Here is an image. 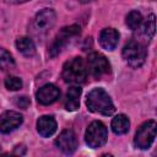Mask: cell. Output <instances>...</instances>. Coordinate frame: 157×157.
Returning <instances> with one entry per match:
<instances>
[{
	"label": "cell",
	"mask_w": 157,
	"mask_h": 157,
	"mask_svg": "<svg viewBox=\"0 0 157 157\" xmlns=\"http://www.w3.org/2000/svg\"><path fill=\"white\" fill-rule=\"evenodd\" d=\"M86 104L88 109L93 113H98L102 115H112L115 112L114 104L109 97V94L103 88H93L88 92Z\"/></svg>",
	"instance_id": "obj_1"
},
{
	"label": "cell",
	"mask_w": 157,
	"mask_h": 157,
	"mask_svg": "<svg viewBox=\"0 0 157 157\" xmlns=\"http://www.w3.org/2000/svg\"><path fill=\"white\" fill-rule=\"evenodd\" d=\"M16 48L25 56H32L36 53V45L29 37H21L16 40Z\"/></svg>",
	"instance_id": "obj_16"
},
{
	"label": "cell",
	"mask_w": 157,
	"mask_h": 157,
	"mask_svg": "<svg viewBox=\"0 0 157 157\" xmlns=\"http://www.w3.org/2000/svg\"><path fill=\"white\" fill-rule=\"evenodd\" d=\"M15 103H16V105H18L20 108H22V109H26L28 105H29V98H27L26 96H22V97H17L16 98V101H15Z\"/></svg>",
	"instance_id": "obj_21"
},
{
	"label": "cell",
	"mask_w": 157,
	"mask_h": 157,
	"mask_svg": "<svg viewBox=\"0 0 157 157\" xmlns=\"http://www.w3.org/2000/svg\"><path fill=\"white\" fill-rule=\"evenodd\" d=\"M112 130L117 135H123L129 131L130 128V121L125 114H118L113 118L112 120Z\"/></svg>",
	"instance_id": "obj_15"
},
{
	"label": "cell",
	"mask_w": 157,
	"mask_h": 157,
	"mask_svg": "<svg viewBox=\"0 0 157 157\" xmlns=\"http://www.w3.org/2000/svg\"><path fill=\"white\" fill-rule=\"evenodd\" d=\"M142 22H144V17H142L141 12H139L136 10L130 11L126 16V25L131 31H137L140 28V26L142 25Z\"/></svg>",
	"instance_id": "obj_18"
},
{
	"label": "cell",
	"mask_w": 157,
	"mask_h": 157,
	"mask_svg": "<svg viewBox=\"0 0 157 157\" xmlns=\"http://www.w3.org/2000/svg\"><path fill=\"white\" fill-rule=\"evenodd\" d=\"M108 137V131L105 125L102 121H92L87 129H86V134H85V140L86 144L92 147V148H98L102 147Z\"/></svg>",
	"instance_id": "obj_5"
},
{
	"label": "cell",
	"mask_w": 157,
	"mask_h": 157,
	"mask_svg": "<svg viewBox=\"0 0 157 157\" xmlns=\"http://www.w3.org/2000/svg\"><path fill=\"white\" fill-rule=\"evenodd\" d=\"M99 44L105 50H114L119 42V33L114 28H104L99 33Z\"/></svg>",
	"instance_id": "obj_12"
},
{
	"label": "cell",
	"mask_w": 157,
	"mask_h": 157,
	"mask_svg": "<svg viewBox=\"0 0 157 157\" xmlns=\"http://www.w3.org/2000/svg\"><path fill=\"white\" fill-rule=\"evenodd\" d=\"M55 21H56V15H55L54 10H52V9L40 10L31 22V26H29L31 34L36 38L42 39L54 27Z\"/></svg>",
	"instance_id": "obj_2"
},
{
	"label": "cell",
	"mask_w": 157,
	"mask_h": 157,
	"mask_svg": "<svg viewBox=\"0 0 157 157\" xmlns=\"http://www.w3.org/2000/svg\"><path fill=\"white\" fill-rule=\"evenodd\" d=\"M78 33H80V27L77 25H72V26H67V27L61 28V31L55 37L54 42L52 43V45L49 48V55L52 58L56 56L61 52V49L67 44V42L70 40V38L77 36Z\"/></svg>",
	"instance_id": "obj_8"
},
{
	"label": "cell",
	"mask_w": 157,
	"mask_h": 157,
	"mask_svg": "<svg viewBox=\"0 0 157 157\" xmlns=\"http://www.w3.org/2000/svg\"><path fill=\"white\" fill-rule=\"evenodd\" d=\"M23 121L22 115L15 110H7L0 115V132L9 134L17 129Z\"/></svg>",
	"instance_id": "obj_9"
},
{
	"label": "cell",
	"mask_w": 157,
	"mask_h": 157,
	"mask_svg": "<svg viewBox=\"0 0 157 157\" xmlns=\"http://www.w3.org/2000/svg\"><path fill=\"white\" fill-rule=\"evenodd\" d=\"M87 66L82 58L75 56L67 60L63 66V78L67 83L78 85L86 81Z\"/></svg>",
	"instance_id": "obj_3"
},
{
	"label": "cell",
	"mask_w": 157,
	"mask_h": 157,
	"mask_svg": "<svg viewBox=\"0 0 157 157\" xmlns=\"http://www.w3.org/2000/svg\"><path fill=\"white\" fill-rule=\"evenodd\" d=\"M155 29H156V17L155 15H150L147 17V20L145 22H142V25L140 26V28L137 29L140 32L141 36L145 37V39L148 42L153 34H155Z\"/></svg>",
	"instance_id": "obj_17"
},
{
	"label": "cell",
	"mask_w": 157,
	"mask_h": 157,
	"mask_svg": "<svg viewBox=\"0 0 157 157\" xmlns=\"http://www.w3.org/2000/svg\"><path fill=\"white\" fill-rule=\"evenodd\" d=\"M156 130H157V124L155 120H147L142 125H140V128L137 129L135 134V139H134L135 146L141 150L148 148L155 141Z\"/></svg>",
	"instance_id": "obj_6"
},
{
	"label": "cell",
	"mask_w": 157,
	"mask_h": 157,
	"mask_svg": "<svg viewBox=\"0 0 157 157\" xmlns=\"http://www.w3.org/2000/svg\"><path fill=\"white\" fill-rule=\"evenodd\" d=\"M55 146L64 153L71 155L77 147V139L72 130H64L55 140Z\"/></svg>",
	"instance_id": "obj_10"
},
{
	"label": "cell",
	"mask_w": 157,
	"mask_h": 157,
	"mask_svg": "<svg viewBox=\"0 0 157 157\" xmlns=\"http://www.w3.org/2000/svg\"><path fill=\"white\" fill-rule=\"evenodd\" d=\"M78 1H81V2H88V1H91V0H78Z\"/></svg>",
	"instance_id": "obj_23"
},
{
	"label": "cell",
	"mask_w": 157,
	"mask_h": 157,
	"mask_svg": "<svg viewBox=\"0 0 157 157\" xmlns=\"http://www.w3.org/2000/svg\"><path fill=\"white\" fill-rule=\"evenodd\" d=\"M5 86L10 91H17L22 87V80L17 76H7L5 78Z\"/></svg>",
	"instance_id": "obj_20"
},
{
	"label": "cell",
	"mask_w": 157,
	"mask_h": 157,
	"mask_svg": "<svg viewBox=\"0 0 157 157\" xmlns=\"http://www.w3.org/2000/svg\"><path fill=\"white\" fill-rule=\"evenodd\" d=\"M15 67V60L12 55L4 48H0V69L2 71L12 70Z\"/></svg>",
	"instance_id": "obj_19"
},
{
	"label": "cell",
	"mask_w": 157,
	"mask_h": 157,
	"mask_svg": "<svg viewBox=\"0 0 157 157\" xmlns=\"http://www.w3.org/2000/svg\"><path fill=\"white\" fill-rule=\"evenodd\" d=\"M36 97H37V101L43 104V105H48V104H52L54 103L55 101H58V98L60 97V91L59 88L53 85V83H47L44 86H42L37 93H36Z\"/></svg>",
	"instance_id": "obj_11"
},
{
	"label": "cell",
	"mask_w": 157,
	"mask_h": 157,
	"mask_svg": "<svg viewBox=\"0 0 157 157\" xmlns=\"http://www.w3.org/2000/svg\"><path fill=\"white\" fill-rule=\"evenodd\" d=\"M82 90L77 86H72L67 90L66 97H65V108L69 112H74L80 105V96Z\"/></svg>",
	"instance_id": "obj_14"
},
{
	"label": "cell",
	"mask_w": 157,
	"mask_h": 157,
	"mask_svg": "<svg viewBox=\"0 0 157 157\" xmlns=\"http://www.w3.org/2000/svg\"><path fill=\"white\" fill-rule=\"evenodd\" d=\"M37 131L43 137H49L56 131V121L52 115H42L37 120Z\"/></svg>",
	"instance_id": "obj_13"
},
{
	"label": "cell",
	"mask_w": 157,
	"mask_h": 157,
	"mask_svg": "<svg viewBox=\"0 0 157 157\" xmlns=\"http://www.w3.org/2000/svg\"><path fill=\"white\" fill-rule=\"evenodd\" d=\"M87 69L94 78H102L110 72V64L103 54L91 53L87 58Z\"/></svg>",
	"instance_id": "obj_7"
},
{
	"label": "cell",
	"mask_w": 157,
	"mask_h": 157,
	"mask_svg": "<svg viewBox=\"0 0 157 157\" xmlns=\"http://www.w3.org/2000/svg\"><path fill=\"white\" fill-rule=\"evenodd\" d=\"M147 52L145 45L139 40H130L123 48V58L128 63L129 66L137 69L140 67L146 59Z\"/></svg>",
	"instance_id": "obj_4"
},
{
	"label": "cell",
	"mask_w": 157,
	"mask_h": 157,
	"mask_svg": "<svg viewBox=\"0 0 157 157\" xmlns=\"http://www.w3.org/2000/svg\"><path fill=\"white\" fill-rule=\"evenodd\" d=\"M26 1H29V0H5V2L7 4H22Z\"/></svg>",
	"instance_id": "obj_22"
}]
</instances>
